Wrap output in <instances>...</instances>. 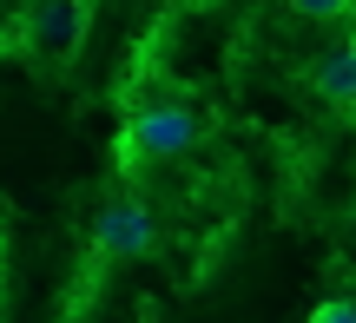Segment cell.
<instances>
[{
  "instance_id": "obj_3",
  "label": "cell",
  "mask_w": 356,
  "mask_h": 323,
  "mask_svg": "<svg viewBox=\"0 0 356 323\" xmlns=\"http://www.w3.org/2000/svg\"><path fill=\"white\" fill-rule=\"evenodd\" d=\"M79 20H86V7L79 0H26L20 13V40L33 53H66L79 40Z\"/></svg>"
},
{
  "instance_id": "obj_6",
  "label": "cell",
  "mask_w": 356,
  "mask_h": 323,
  "mask_svg": "<svg viewBox=\"0 0 356 323\" xmlns=\"http://www.w3.org/2000/svg\"><path fill=\"white\" fill-rule=\"evenodd\" d=\"M310 323H356V304L350 297H323L317 310H310Z\"/></svg>"
},
{
  "instance_id": "obj_5",
  "label": "cell",
  "mask_w": 356,
  "mask_h": 323,
  "mask_svg": "<svg viewBox=\"0 0 356 323\" xmlns=\"http://www.w3.org/2000/svg\"><path fill=\"white\" fill-rule=\"evenodd\" d=\"M291 13H304V20H343L356 0H284Z\"/></svg>"
},
{
  "instance_id": "obj_4",
  "label": "cell",
  "mask_w": 356,
  "mask_h": 323,
  "mask_svg": "<svg viewBox=\"0 0 356 323\" xmlns=\"http://www.w3.org/2000/svg\"><path fill=\"white\" fill-rule=\"evenodd\" d=\"M310 86H317V99H323V106H337V113H356V40L330 47L323 60H310Z\"/></svg>"
},
{
  "instance_id": "obj_1",
  "label": "cell",
  "mask_w": 356,
  "mask_h": 323,
  "mask_svg": "<svg viewBox=\"0 0 356 323\" xmlns=\"http://www.w3.org/2000/svg\"><path fill=\"white\" fill-rule=\"evenodd\" d=\"M191 139H198V119H191V106L152 99V106H139V113L126 119V132H119V172L165 165V158H178Z\"/></svg>"
},
{
  "instance_id": "obj_2",
  "label": "cell",
  "mask_w": 356,
  "mask_h": 323,
  "mask_svg": "<svg viewBox=\"0 0 356 323\" xmlns=\"http://www.w3.org/2000/svg\"><path fill=\"white\" fill-rule=\"evenodd\" d=\"M152 211L139 205V198H113V205L92 218V251H99L106 264H132V258H145L152 251Z\"/></svg>"
}]
</instances>
